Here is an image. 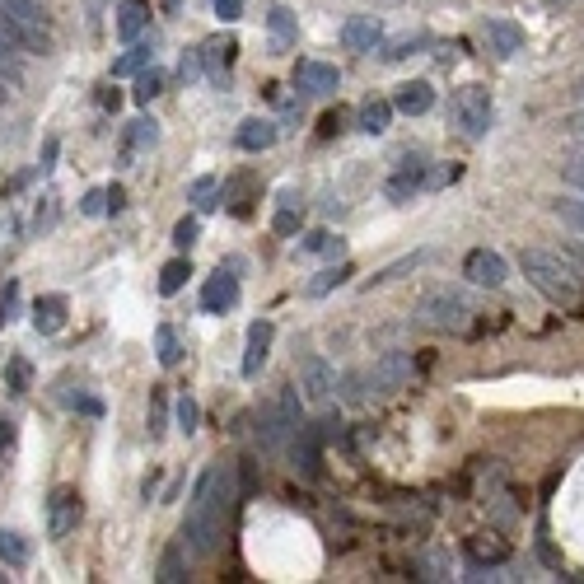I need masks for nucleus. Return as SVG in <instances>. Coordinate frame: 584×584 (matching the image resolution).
Segmentation results:
<instances>
[{
  "label": "nucleus",
  "mask_w": 584,
  "mask_h": 584,
  "mask_svg": "<svg viewBox=\"0 0 584 584\" xmlns=\"http://www.w3.org/2000/svg\"><path fill=\"white\" fill-rule=\"evenodd\" d=\"M552 211H556V220H561V225H570V229H580V234H584V197H556Z\"/></svg>",
  "instance_id": "nucleus-34"
},
{
  "label": "nucleus",
  "mask_w": 584,
  "mask_h": 584,
  "mask_svg": "<svg viewBox=\"0 0 584 584\" xmlns=\"http://www.w3.org/2000/svg\"><path fill=\"white\" fill-rule=\"evenodd\" d=\"M75 524H80V491L75 486H57L47 496V533L66 538V533H75Z\"/></svg>",
  "instance_id": "nucleus-8"
},
{
  "label": "nucleus",
  "mask_w": 584,
  "mask_h": 584,
  "mask_svg": "<svg viewBox=\"0 0 584 584\" xmlns=\"http://www.w3.org/2000/svg\"><path fill=\"white\" fill-rule=\"evenodd\" d=\"M566 257H570V262H580V267H584V243H566Z\"/></svg>",
  "instance_id": "nucleus-54"
},
{
  "label": "nucleus",
  "mask_w": 584,
  "mask_h": 584,
  "mask_svg": "<svg viewBox=\"0 0 584 584\" xmlns=\"http://www.w3.org/2000/svg\"><path fill=\"white\" fill-rule=\"evenodd\" d=\"M197 234H201V225H197V215H183L178 225H173V248L178 253H187L192 243H197Z\"/></svg>",
  "instance_id": "nucleus-36"
},
{
  "label": "nucleus",
  "mask_w": 584,
  "mask_h": 584,
  "mask_svg": "<svg viewBox=\"0 0 584 584\" xmlns=\"http://www.w3.org/2000/svg\"><path fill=\"white\" fill-rule=\"evenodd\" d=\"M388 122H393V99H370L360 108V131L365 136H384Z\"/></svg>",
  "instance_id": "nucleus-21"
},
{
  "label": "nucleus",
  "mask_w": 584,
  "mask_h": 584,
  "mask_svg": "<svg viewBox=\"0 0 584 584\" xmlns=\"http://www.w3.org/2000/svg\"><path fill=\"white\" fill-rule=\"evenodd\" d=\"M0 318H5V314H0Z\"/></svg>",
  "instance_id": "nucleus-58"
},
{
  "label": "nucleus",
  "mask_w": 584,
  "mask_h": 584,
  "mask_svg": "<svg viewBox=\"0 0 584 584\" xmlns=\"http://www.w3.org/2000/svg\"><path fill=\"white\" fill-rule=\"evenodd\" d=\"M164 426H169V398L155 388V393H150V435L159 440V435H164Z\"/></svg>",
  "instance_id": "nucleus-37"
},
{
  "label": "nucleus",
  "mask_w": 584,
  "mask_h": 584,
  "mask_svg": "<svg viewBox=\"0 0 584 584\" xmlns=\"http://www.w3.org/2000/svg\"><path fill=\"white\" fill-rule=\"evenodd\" d=\"M300 388L309 402H328L332 393H337V370H332L323 356H300Z\"/></svg>",
  "instance_id": "nucleus-10"
},
{
  "label": "nucleus",
  "mask_w": 584,
  "mask_h": 584,
  "mask_svg": "<svg viewBox=\"0 0 584 584\" xmlns=\"http://www.w3.org/2000/svg\"><path fill=\"white\" fill-rule=\"evenodd\" d=\"M468 556H491V561H500V556H505V547H500V542L472 538V542H468Z\"/></svg>",
  "instance_id": "nucleus-42"
},
{
  "label": "nucleus",
  "mask_w": 584,
  "mask_h": 584,
  "mask_svg": "<svg viewBox=\"0 0 584 584\" xmlns=\"http://www.w3.org/2000/svg\"><path fill=\"white\" fill-rule=\"evenodd\" d=\"M468 314H472V304L463 300L458 290H449V285H440V290H426V295L416 300V323H421V328H435V332L468 328Z\"/></svg>",
  "instance_id": "nucleus-3"
},
{
  "label": "nucleus",
  "mask_w": 584,
  "mask_h": 584,
  "mask_svg": "<svg viewBox=\"0 0 584 584\" xmlns=\"http://www.w3.org/2000/svg\"><path fill=\"white\" fill-rule=\"evenodd\" d=\"M215 15L225 24H234V19H243V0H215Z\"/></svg>",
  "instance_id": "nucleus-44"
},
{
  "label": "nucleus",
  "mask_w": 584,
  "mask_h": 584,
  "mask_svg": "<svg viewBox=\"0 0 584 584\" xmlns=\"http://www.w3.org/2000/svg\"><path fill=\"white\" fill-rule=\"evenodd\" d=\"M421 570H426V575H421V580H449V575H444V556H421Z\"/></svg>",
  "instance_id": "nucleus-43"
},
{
  "label": "nucleus",
  "mask_w": 584,
  "mask_h": 584,
  "mask_svg": "<svg viewBox=\"0 0 584 584\" xmlns=\"http://www.w3.org/2000/svg\"><path fill=\"white\" fill-rule=\"evenodd\" d=\"M239 304V276L229 267H220L215 276H206V285H201V314H229Z\"/></svg>",
  "instance_id": "nucleus-9"
},
{
  "label": "nucleus",
  "mask_w": 584,
  "mask_h": 584,
  "mask_svg": "<svg viewBox=\"0 0 584 584\" xmlns=\"http://www.w3.org/2000/svg\"><path fill=\"white\" fill-rule=\"evenodd\" d=\"M178 71H183V80H197L201 75V52H183V66H178Z\"/></svg>",
  "instance_id": "nucleus-47"
},
{
  "label": "nucleus",
  "mask_w": 584,
  "mask_h": 584,
  "mask_svg": "<svg viewBox=\"0 0 584 584\" xmlns=\"http://www.w3.org/2000/svg\"><path fill=\"white\" fill-rule=\"evenodd\" d=\"M384 43V24L374 15H356L342 24V47L346 52H374V47Z\"/></svg>",
  "instance_id": "nucleus-15"
},
{
  "label": "nucleus",
  "mask_w": 584,
  "mask_h": 584,
  "mask_svg": "<svg viewBox=\"0 0 584 584\" xmlns=\"http://www.w3.org/2000/svg\"><path fill=\"white\" fill-rule=\"evenodd\" d=\"M449 117H454V127L463 141H482L486 127H491V94L482 85H463L449 103Z\"/></svg>",
  "instance_id": "nucleus-4"
},
{
  "label": "nucleus",
  "mask_w": 584,
  "mask_h": 584,
  "mask_svg": "<svg viewBox=\"0 0 584 584\" xmlns=\"http://www.w3.org/2000/svg\"><path fill=\"white\" fill-rule=\"evenodd\" d=\"M211 187H215V178H197V183H192V197H211Z\"/></svg>",
  "instance_id": "nucleus-52"
},
{
  "label": "nucleus",
  "mask_w": 584,
  "mask_h": 584,
  "mask_svg": "<svg viewBox=\"0 0 584 584\" xmlns=\"http://www.w3.org/2000/svg\"><path fill=\"white\" fill-rule=\"evenodd\" d=\"M435 108V89L426 85V80H407V85H398V94H393V113H407V117H421Z\"/></svg>",
  "instance_id": "nucleus-16"
},
{
  "label": "nucleus",
  "mask_w": 584,
  "mask_h": 584,
  "mask_svg": "<svg viewBox=\"0 0 584 584\" xmlns=\"http://www.w3.org/2000/svg\"><path fill=\"white\" fill-rule=\"evenodd\" d=\"M38 169H57V136H47V141H43V164H38Z\"/></svg>",
  "instance_id": "nucleus-49"
},
{
  "label": "nucleus",
  "mask_w": 584,
  "mask_h": 584,
  "mask_svg": "<svg viewBox=\"0 0 584 584\" xmlns=\"http://www.w3.org/2000/svg\"><path fill=\"white\" fill-rule=\"evenodd\" d=\"M426 262V253H407V257H398V262H388L384 271H374L370 281H365V290H374V285H388V281H398V276H407V271H416Z\"/></svg>",
  "instance_id": "nucleus-29"
},
{
  "label": "nucleus",
  "mask_w": 584,
  "mask_h": 584,
  "mask_svg": "<svg viewBox=\"0 0 584 584\" xmlns=\"http://www.w3.org/2000/svg\"><path fill=\"white\" fill-rule=\"evenodd\" d=\"M187 276H192V262H187V257H173L169 267L159 271V295H178L187 285Z\"/></svg>",
  "instance_id": "nucleus-30"
},
{
  "label": "nucleus",
  "mask_w": 584,
  "mask_h": 584,
  "mask_svg": "<svg viewBox=\"0 0 584 584\" xmlns=\"http://www.w3.org/2000/svg\"><path fill=\"white\" fill-rule=\"evenodd\" d=\"M155 360L164 365V370H173L178 360H183V346H178V332L169 328V323H159L155 328Z\"/></svg>",
  "instance_id": "nucleus-27"
},
{
  "label": "nucleus",
  "mask_w": 584,
  "mask_h": 584,
  "mask_svg": "<svg viewBox=\"0 0 584 584\" xmlns=\"http://www.w3.org/2000/svg\"><path fill=\"white\" fill-rule=\"evenodd\" d=\"M80 211H85V215H103V211H108V192H103V187L85 192V201H80Z\"/></svg>",
  "instance_id": "nucleus-41"
},
{
  "label": "nucleus",
  "mask_w": 584,
  "mask_h": 584,
  "mask_svg": "<svg viewBox=\"0 0 584 584\" xmlns=\"http://www.w3.org/2000/svg\"><path fill=\"white\" fill-rule=\"evenodd\" d=\"M159 94H164V71H159V66H145V71L136 75V89H131V99L141 103V108H150Z\"/></svg>",
  "instance_id": "nucleus-26"
},
{
  "label": "nucleus",
  "mask_w": 584,
  "mask_h": 584,
  "mask_svg": "<svg viewBox=\"0 0 584 584\" xmlns=\"http://www.w3.org/2000/svg\"><path fill=\"white\" fill-rule=\"evenodd\" d=\"M159 580L164 584H183L187 580V547L183 542L164 547V556H159Z\"/></svg>",
  "instance_id": "nucleus-25"
},
{
  "label": "nucleus",
  "mask_w": 584,
  "mask_h": 584,
  "mask_svg": "<svg viewBox=\"0 0 584 584\" xmlns=\"http://www.w3.org/2000/svg\"><path fill=\"white\" fill-rule=\"evenodd\" d=\"M61 323H66V295H38V304H33V328L43 332V337H52V332H61Z\"/></svg>",
  "instance_id": "nucleus-20"
},
{
  "label": "nucleus",
  "mask_w": 584,
  "mask_h": 584,
  "mask_svg": "<svg viewBox=\"0 0 584 584\" xmlns=\"http://www.w3.org/2000/svg\"><path fill=\"white\" fill-rule=\"evenodd\" d=\"M482 38L491 43V52H496L500 61L514 57V52H524V24H514V19H486Z\"/></svg>",
  "instance_id": "nucleus-14"
},
{
  "label": "nucleus",
  "mask_w": 584,
  "mask_h": 584,
  "mask_svg": "<svg viewBox=\"0 0 584 584\" xmlns=\"http://www.w3.org/2000/svg\"><path fill=\"white\" fill-rule=\"evenodd\" d=\"M463 276L472 285H482V290H500V285L510 281V262L496 253V248H472L463 257Z\"/></svg>",
  "instance_id": "nucleus-5"
},
{
  "label": "nucleus",
  "mask_w": 584,
  "mask_h": 584,
  "mask_svg": "<svg viewBox=\"0 0 584 584\" xmlns=\"http://www.w3.org/2000/svg\"><path fill=\"white\" fill-rule=\"evenodd\" d=\"M458 178V169L449 164V169H435V173H426V187H444V183H454Z\"/></svg>",
  "instance_id": "nucleus-48"
},
{
  "label": "nucleus",
  "mask_w": 584,
  "mask_h": 584,
  "mask_svg": "<svg viewBox=\"0 0 584 584\" xmlns=\"http://www.w3.org/2000/svg\"><path fill=\"white\" fill-rule=\"evenodd\" d=\"M295 85L304 89V94H337V85H342V75H337V66H328V61H300L295 66Z\"/></svg>",
  "instance_id": "nucleus-12"
},
{
  "label": "nucleus",
  "mask_w": 584,
  "mask_h": 584,
  "mask_svg": "<svg viewBox=\"0 0 584 584\" xmlns=\"http://www.w3.org/2000/svg\"><path fill=\"white\" fill-rule=\"evenodd\" d=\"M580 99H584V85H580Z\"/></svg>",
  "instance_id": "nucleus-57"
},
{
  "label": "nucleus",
  "mask_w": 584,
  "mask_h": 584,
  "mask_svg": "<svg viewBox=\"0 0 584 584\" xmlns=\"http://www.w3.org/2000/svg\"><path fill=\"white\" fill-rule=\"evenodd\" d=\"M0 561H5V566H15V570H24L29 566V538L15 533V528H0Z\"/></svg>",
  "instance_id": "nucleus-22"
},
{
  "label": "nucleus",
  "mask_w": 584,
  "mask_h": 584,
  "mask_svg": "<svg viewBox=\"0 0 584 584\" xmlns=\"http://www.w3.org/2000/svg\"><path fill=\"white\" fill-rule=\"evenodd\" d=\"M267 33H271V47H276V52H285V47L295 43V15H290L285 5H276V10L267 15Z\"/></svg>",
  "instance_id": "nucleus-24"
},
{
  "label": "nucleus",
  "mask_w": 584,
  "mask_h": 584,
  "mask_svg": "<svg viewBox=\"0 0 584 584\" xmlns=\"http://www.w3.org/2000/svg\"><path fill=\"white\" fill-rule=\"evenodd\" d=\"M229 505H234V468L215 463V468L201 472L197 491H192V505H187V519H183V547H187V556L206 561V556L220 552Z\"/></svg>",
  "instance_id": "nucleus-1"
},
{
  "label": "nucleus",
  "mask_w": 584,
  "mask_h": 584,
  "mask_svg": "<svg viewBox=\"0 0 584 584\" xmlns=\"http://www.w3.org/2000/svg\"><path fill=\"white\" fill-rule=\"evenodd\" d=\"M570 131H580V136H584V113H575V117H570Z\"/></svg>",
  "instance_id": "nucleus-55"
},
{
  "label": "nucleus",
  "mask_w": 584,
  "mask_h": 584,
  "mask_svg": "<svg viewBox=\"0 0 584 584\" xmlns=\"http://www.w3.org/2000/svg\"><path fill=\"white\" fill-rule=\"evenodd\" d=\"M122 206H127V192H122V187L113 183V187H108V211L117 215V211H122Z\"/></svg>",
  "instance_id": "nucleus-51"
},
{
  "label": "nucleus",
  "mask_w": 584,
  "mask_h": 584,
  "mask_svg": "<svg viewBox=\"0 0 584 584\" xmlns=\"http://www.w3.org/2000/svg\"><path fill=\"white\" fill-rule=\"evenodd\" d=\"M421 187H426V164H421V159H407V164H398L393 178L384 183V197L402 206V201H412Z\"/></svg>",
  "instance_id": "nucleus-13"
},
{
  "label": "nucleus",
  "mask_w": 584,
  "mask_h": 584,
  "mask_svg": "<svg viewBox=\"0 0 584 584\" xmlns=\"http://www.w3.org/2000/svg\"><path fill=\"white\" fill-rule=\"evenodd\" d=\"M346 276H356L351 271V262H337V267H328V271H318L314 281H309V295H328V290H337V285H346Z\"/></svg>",
  "instance_id": "nucleus-31"
},
{
  "label": "nucleus",
  "mask_w": 584,
  "mask_h": 584,
  "mask_svg": "<svg viewBox=\"0 0 584 584\" xmlns=\"http://www.w3.org/2000/svg\"><path fill=\"white\" fill-rule=\"evenodd\" d=\"M150 61H155V43H131L127 57L113 61V75H141Z\"/></svg>",
  "instance_id": "nucleus-28"
},
{
  "label": "nucleus",
  "mask_w": 584,
  "mask_h": 584,
  "mask_svg": "<svg viewBox=\"0 0 584 584\" xmlns=\"http://www.w3.org/2000/svg\"><path fill=\"white\" fill-rule=\"evenodd\" d=\"M332 421H314V426H300L295 430V468L304 472V477H318V468H323V440L332 435Z\"/></svg>",
  "instance_id": "nucleus-7"
},
{
  "label": "nucleus",
  "mask_w": 584,
  "mask_h": 584,
  "mask_svg": "<svg viewBox=\"0 0 584 584\" xmlns=\"http://www.w3.org/2000/svg\"><path fill=\"white\" fill-rule=\"evenodd\" d=\"M15 421H10V416H0V454H10V449H15Z\"/></svg>",
  "instance_id": "nucleus-45"
},
{
  "label": "nucleus",
  "mask_w": 584,
  "mask_h": 584,
  "mask_svg": "<svg viewBox=\"0 0 584 584\" xmlns=\"http://www.w3.org/2000/svg\"><path fill=\"white\" fill-rule=\"evenodd\" d=\"M10 89H15V85H10V80H5V75H0V99H5V94H10Z\"/></svg>",
  "instance_id": "nucleus-56"
},
{
  "label": "nucleus",
  "mask_w": 584,
  "mask_h": 584,
  "mask_svg": "<svg viewBox=\"0 0 584 584\" xmlns=\"http://www.w3.org/2000/svg\"><path fill=\"white\" fill-rule=\"evenodd\" d=\"M197 52H201V61H206V75H211L215 85H225V71H229V61H234V52H239V43H234V38H211V43H201Z\"/></svg>",
  "instance_id": "nucleus-17"
},
{
  "label": "nucleus",
  "mask_w": 584,
  "mask_h": 584,
  "mask_svg": "<svg viewBox=\"0 0 584 584\" xmlns=\"http://www.w3.org/2000/svg\"><path fill=\"white\" fill-rule=\"evenodd\" d=\"M5 384H10V393H29L33 388V365L24 356H15L10 365H5Z\"/></svg>",
  "instance_id": "nucleus-35"
},
{
  "label": "nucleus",
  "mask_w": 584,
  "mask_h": 584,
  "mask_svg": "<svg viewBox=\"0 0 584 584\" xmlns=\"http://www.w3.org/2000/svg\"><path fill=\"white\" fill-rule=\"evenodd\" d=\"M519 271L528 285L547 295L552 304H575L580 300V271L570 267L561 253H542V248H519Z\"/></svg>",
  "instance_id": "nucleus-2"
},
{
  "label": "nucleus",
  "mask_w": 584,
  "mask_h": 584,
  "mask_svg": "<svg viewBox=\"0 0 584 584\" xmlns=\"http://www.w3.org/2000/svg\"><path fill=\"white\" fill-rule=\"evenodd\" d=\"M0 10H5V15H15L19 24H29V29H38V33H52L38 0H0Z\"/></svg>",
  "instance_id": "nucleus-23"
},
{
  "label": "nucleus",
  "mask_w": 584,
  "mask_h": 584,
  "mask_svg": "<svg viewBox=\"0 0 584 584\" xmlns=\"http://www.w3.org/2000/svg\"><path fill=\"white\" fill-rule=\"evenodd\" d=\"M150 24V5L145 0H122V10H117V38L122 43H136Z\"/></svg>",
  "instance_id": "nucleus-19"
},
{
  "label": "nucleus",
  "mask_w": 584,
  "mask_h": 584,
  "mask_svg": "<svg viewBox=\"0 0 584 584\" xmlns=\"http://www.w3.org/2000/svg\"><path fill=\"white\" fill-rule=\"evenodd\" d=\"M159 141V122L155 117H141V122H131V141L127 145H155Z\"/></svg>",
  "instance_id": "nucleus-39"
},
{
  "label": "nucleus",
  "mask_w": 584,
  "mask_h": 584,
  "mask_svg": "<svg viewBox=\"0 0 584 584\" xmlns=\"http://www.w3.org/2000/svg\"><path fill=\"white\" fill-rule=\"evenodd\" d=\"M173 421H178V430H183V435H197L201 407H197V398H192V393H183V398L173 402Z\"/></svg>",
  "instance_id": "nucleus-32"
},
{
  "label": "nucleus",
  "mask_w": 584,
  "mask_h": 584,
  "mask_svg": "<svg viewBox=\"0 0 584 584\" xmlns=\"http://www.w3.org/2000/svg\"><path fill=\"white\" fill-rule=\"evenodd\" d=\"M430 43H435L430 33H412V38H402V43H393V47H388V52H384V61H402V57H412L416 47H430Z\"/></svg>",
  "instance_id": "nucleus-38"
},
{
  "label": "nucleus",
  "mask_w": 584,
  "mask_h": 584,
  "mask_svg": "<svg viewBox=\"0 0 584 584\" xmlns=\"http://www.w3.org/2000/svg\"><path fill=\"white\" fill-rule=\"evenodd\" d=\"M561 178H566V183L575 187V192H584V159H575V164H566V169H561Z\"/></svg>",
  "instance_id": "nucleus-46"
},
{
  "label": "nucleus",
  "mask_w": 584,
  "mask_h": 584,
  "mask_svg": "<svg viewBox=\"0 0 584 584\" xmlns=\"http://www.w3.org/2000/svg\"><path fill=\"white\" fill-rule=\"evenodd\" d=\"M271 342H276V328H271L267 318H257V323H248V351H243V379H257L262 374V365H267V351Z\"/></svg>",
  "instance_id": "nucleus-11"
},
{
  "label": "nucleus",
  "mask_w": 584,
  "mask_h": 584,
  "mask_svg": "<svg viewBox=\"0 0 584 584\" xmlns=\"http://www.w3.org/2000/svg\"><path fill=\"white\" fill-rule=\"evenodd\" d=\"M276 136H281V131H276V122H267V117H248L234 141H239V150L257 155V150H271V145H276Z\"/></svg>",
  "instance_id": "nucleus-18"
},
{
  "label": "nucleus",
  "mask_w": 584,
  "mask_h": 584,
  "mask_svg": "<svg viewBox=\"0 0 584 584\" xmlns=\"http://www.w3.org/2000/svg\"><path fill=\"white\" fill-rule=\"evenodd\" d=\"M337 127H342V113H328V117H323V136H332Z\"/></svg>",
  "instance_id": "nucleus-53"
},
{
  "label": "nucleus",
  "mask_w": 584,
  "mask_h": 584,
  "mask_svg": "<svg viewBox=\"0 0 584 584\" xmlns=\"http://www.w3.org/2000/svg\"><path fill=\"white\" fill-rule=\"evenodd\" d=\"M370 388L374 393H398V388H407V379H412V356L407 351H384V356L370 365Z\"/></svg>",
  "instance_id": "nucleus-6"
},
{
  "label": "nucleus",
  "mask_w": 584,
  "mask_h": 584,
  "mask_svg": "<svg viewBox=\"0 0 584 584\" xmlns=\"http://www.w3.org/2000/svg\"><path fill=\"white\" fill-rule=\"evenodd\" d=\"M271 229H276V234H300V215H295V206H290V201H281V211H276Z\"/></svg>",
  "instance_id": "nucleus-40"
},
{
  "label": "nucleus",
  "mask_w": 584,
  "mask_h": 584,
  "mask_svg": "<svg viewBox=\"0 0 584 584\" xmlns=\"http://www.w3.org/2000/svg\"><path fill=\"white\" fill-rule=\"evenodd\" d=\"M360 393H365V388H360V374H351V379L342 384V398L346 402H360Z\"/></svg>",
  "instance_id": "nucleus-50"
},
{
  "label": "nucleus",
  "mask_w": 584,
  "mask_h": 584,
  "mask_svg": "<svg viewBox=\"0 0 584 584\" xmlns=\"http://www.w3.org/2000/svg\"><path fill=\"white\" fill-rule=\"evenodd\" d=\"M300 253H323V257H342V239L328 234V229H314V234H304Z\"/></svg>",
  "instance_id": "nucleus-33"
}]
</instances>
